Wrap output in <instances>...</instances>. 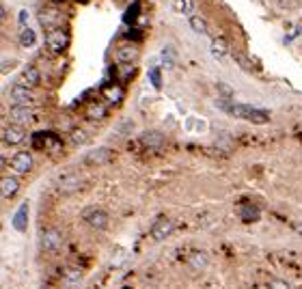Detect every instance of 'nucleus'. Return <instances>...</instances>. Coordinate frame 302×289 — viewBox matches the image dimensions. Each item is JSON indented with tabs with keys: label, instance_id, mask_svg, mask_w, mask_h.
Here are the masks:
<instances>
[{
	"label": "nucleus",
	"instance_id": "obj_7",
	"mask_svg": "<svg viewBox=\"0 0 302 289\" xmlns=\"http://www.w3.org/2000/svg\"><path fill=\"white\" fill-rule=\"evenodd\" d=\"M110 160H112V151L108 147H97V149H91L84 156V164H89V166H104V164H108Z\"/></svg>",
	"mask_w": 302,
	"mask_h": 289
},
{
	"label": "nucleus",
	"instance_id": "obj_36",
	"mask_svg": "<svg viewBox=\"0 0 302 289\" xmlns=\"http://www.w3.org/2000/svg\"><path fill=\"white\" fill-rule=\"evenodd\" d=\"M52 3H63V0H52Z\"/></svg>",
	"mask_w": 302,
	"mask_h": 289
},
{
	"label": "nucleus",
	"instance_id": "obj_32",
	"mask_svg": "<svg viewBox=\"0 0 302 289\" xmlns=\"http://www.w3.org/2000/svg\"><path fill=\"white\" fill-rule=\"evenodd\" d=\"M268 289H291L289 287V283H285V280H270V283H268Z\"/></svg>",
	"mask_w": 302,
	"mask_h": 289
},
{
	"label": "nucleus",
	"instance_id": "obj_16",
	"mask_svg": "<svg viewBox=\"0 0 302 289\" xmlns=\"http://www.w3.org/2000/svg\"><path fill=\"white\" fill-rule=\"evenodd\" d=\"M22 82L28 84V86H37L39 82H41V74H39V69L32 67V65L24 67V71H22Z\"/></svg>",
	"mask_w": 302,
	"mask_h": 289
},
{
	"label": "nucleus",
	"instance_id": "obj_35",
	"mask_svg": "<svg viewBox=\"0 0 302 289\" xmlns=\"http://www.w3.org/2000/svg\"><path fill=\"white\" fill-rule=\"evenodd\" d=\"M296 231H300V233H302V224H296Z\"/></svg>",
	"mask_w": 302,
	"mask_h": 289
},
{
	"label": "nucleus",
	"instance_id": "obj_1",
	"mask_svg": "<svg viewBox=\"0 0 302 289\" xmlns=\"http://www.w3.org/2000/svg\"><path fill=\"white\" fill-rule=\"evenodd\" d=\"M216 106L220 110L229 112V115H233V117L246 119V121H252V123H266L268 121V112L266 110L252 108V106H248V104H233L229 100H218Z\"/></svg>",
	"mask_w": 302,
	"mask_h": 289
},
{
	"label": "nucleus",
	"instance_id": "obj_10",
	"mask_svg": "<svg viewBox=\"0 0 302 289\" xmlns=\"http://www.w3.org/2000/svg\"><path fill=\"white\" fill-rule=\"evenodd\" d=\"M80 188H82V177L78 173H65L59 177V190L65 192V195H71V192H76Z\"/></svg>",
	"mask_w": 302,
	"mask_h": 289
},
{
	"label": "nucleus",
	"instance_id": "obj_17",
	"mask_svg": "<svg viewBox=\"0 0 302 289\" xmlns=\"http://www.w3.org/2000/svg\"><path fill=\"white\" fill-rule=\"evenodd\" d=\"M0 186H3V199H13L20 190V181L15 177H3V183H0Z\"/></svg>",
	"mask_w": 302,
	"mask_h": 289
},
{
	"label": "nucleus",
	"instance_id": "obj_9",
	"mask_svg": "<svg viewBox=\"0 0 302 289\" xmlns=\"http://www.w3.org/2000/svg\"><path fill=\"white\" fill-rule=\"evenodd\" d=\"M24 138H26V132H24L22 125H18V123L5 125V130H3V142L5 144H11V147H15V144L24 142Z\"/></svg>",
	"mask_w": 302,
	"mask_h": 289
},
{
	"label": "nucleus",
	"instance_id": "obj_6",
	"mask_svg": "<svg viewBox=\"0 0 302 289\" xmlns=\"http://www.w3.org/2000/svg\"><path fill=\"white\" fill-rule=\"evenodd\" d=\"M173 229H175V224L170 218H158L156 222H153V227H151V237L156 239V242H164L166 237H170V233H173Z\"/></svg>",
	"mask_w": 302,
	"mask_h": 289
},
{
	"label": "nucleus",
	"instance_id": "obj_2",
	"mask_svg": "<svg viewBox=\"0 0 302 289\" xmlns=\"http://www.w3.org/2000/svg\"><path fill=\"white\" fill-rule=\"evenodd\" d=\"M46 45H48V50L54 52V54H61L67 50V45H69V33L65 28H52V30H48V35H46Z\"/></svg>",
	"mask_w": 302,
	"mask_h": 289
},
{
	"label": "nucleus",
	"instance_id": "obj_34",
	"mask_svg": "<svg viewBox=\"0 0 302 289\" xmlns=\"http://www.w3.org/2000/svg\"><path fill=\"white\" fill-rule=\"evenodd\" d=\"M28 18H30V13H28L26 9H22V11H20V18H18V22H20V26H26V22H28Z\"/></svg>",
	"mask_w": 302,
	"mask_h": 289
},
{
	"label": "nucleus",
	"instance_id": "obj_29",
	"mask_svg": "<svg viewBox=\"0 0 302 289\" xmlns=\"http://www.w3.org/2000/svg\"><path fill=\"white\" fill-rule=\"evenodd\" d=\"M149 80H151L153 89H160V86H162V69L160 67L149 69Z\"/></svg>",
	"mask_w": 302,
	"mask_h": 289
},
{
	"label": "nucleus",
	"instance_id": "obj_22",
	"mask_svg": "<svg viewBox=\"0 0 302 289\" xmlns=\"http://www.w3.org/2000/svg\"><path fill=\"white\" fill-rule=\"evenodd\" d=\"M35 43H37V33H35L32 28L24 26L22 33H20V45H22V47H32Z\"/></svg>",
	"mask_w": 302,
	"mask_h": 289
},
{
	"label": "nucleus",
	"instance_id": "obj_11",
	"mask_svg": "<svg viewBox=\"0 0 302 289\" xmlns=\"http://www.w3.org/2000/svg\"><path fill=\"white\" fill-rule=\"evenodd\" d=\"M63 246V235H61V231H56V229H48L41 233V248L48 253H54V251H59V248Z\"/></svg>",
	"mask_w": 302,
	"mask_h": 289
},
{
	"label": "nucleus",
	"instance_id": "obj_8",
	"mask_svg": "<svg viewBox=\"0 0 302 289\" xmlns=\"http://www.w3.org/2000/svg\"><path fill=\"white\" fill-rule=\"evenodd\" d=\"M115 56H117L119 63H123V65H132V63L138 59V47H136V43H132V41L119 43L117 50H115Z\"/></svg>",
	"mask_w": 302,
	"mask_h": 289
},
{
	"label": "nucleus",
	"instance_id": "obj_19",
	"mask_svg": "<svg viewBox=\"0 0 302 289\" xmlns=\"http://www.w3.org/2000/svg\"><path fill=\"white\" fill-rule=\"evenodd\" d=\"M209 50H211V56H214V59H225V56L229 54V45H227V41L223 37H216L214 41H211Z\"/></svg>",
	"mask_w": 302,
	"mask_h": 289
},
{
	"label": "nucleus",
	"instance_id": "obj_26",
	"mask_svg": "<svg viewBox=\"0 0 302 289\" xmlns=\"http://www.w3.org/2000/svg\"><path fill=\"white\" fill-rule=\"evenodd\" d=\"M240 216L246 222H252V220H259V210L255 205H244L242 210H240Z\"/></svg>",
	"mask_w": 302,
	"mask_h": 289
},
{
	"label": "nucleus",
	"instance_id": "obj_25",
	"mask_svg": "<svg viewBox=\"0 0 302 289\" xmlns=\"http://www.w3.org/2000/svg\"><path fill=\"white\" fill-rule=\"evenodd\" d=\"M175 11L179 15H190L194 9V0H175Z\"/></svg>",
	"mask_w": 302,
	"mask_h": 289
},
{
	"label": "nucleus",
	"instance_id": "obj_3",
	"mask_svg": "<svg viewBox=\"0 0 302 289\" xmlns=\"http://www.w3.org/2000/svg\"><path fill=\"white\" fill-rule=\"evenodd\" d=\"M9 102H11V106H28V104L35 102V95H32L28 84L20 82L9 89Z\"/></svg>",
	"mask_w": 302,
	"mask_h": 289
},
{
	"label": "nucleus",
	"instance_id": "obj_15",
	"mask_svg": "<svg viewBox=\"0 0 302 289\" xmlns=\"http://www.w3.org/2000/svg\"><path fill=\"white\" fill-rule=\"evenodd\" d=\"M26 220H28V203H22L20 210L13 216V229L15 231H26Z\"/></svg>",
	"mask_w": 302,
	"mask_h": 289
},
{
	"label": "nucleus",
	"instance_id": "obj_24",
	"mask_svg": "<svg viewBox=\"0 0 302 289\" xmlns=\"http://www.w3.org/2000/svg\"><path fill=\"white\" fill-rule=\"evenodd\" d=\"M190 28L197 35H207V22L201 15H190Z\"/></svg>",
	"mask_w": 302,
	"mask_h": 289
},
{
	"label": "nucleus",
	"instance_id": "obj_20",
	"mask_svg": "<svg viewBox=\"0 0 302 289\" xmlns=\"http://www.w3.org/2000/svg\"><path fill=\"white\" fill-rule=\"evenodd\" d=\"M87 117L91 119V121H100V119L106 117V106L102 102H91L87 108Z\"/></svg>",
	"mask_w": 302,
	"mask_h": 289
},
{
	"label": "nucleus",
	"instance_id": "obj_12",
	"mask_svg": "<svg viewBox=\"0 0 302 289\" xmlns=\"http://www.w3.org/2000/svg\"><path fill=\"white\" fill-rule=\"evenodd\" d=\"M11 168L18 175H26L30 168H32V156H30V151H18V154L11 158Z\"/></svg>",
	"mask_w": 302,
	"mask_h": 289
},
{
	"label": "nucleus",
	"instance_id": "obj_13",
	"mask_svg": "<svg viewBox=\"0 0 302 289\" xmlns=\"http://www.w3.org/2000/svg\"><path fill=\"white\" fill-rule=\"evenodd\" d=\"M9 119H11V123L26 125L35 119V112H32L28 106H11L9 108Z\"/></svg>",
	"mask_w": 302,
	"mask_h": 289
},
{
	"label": "nucleus",
	"instance_id": "obj_5",
	"mask_svg": "<svg viewBox=\"0 0 302 289\" xmlns=\"http://www.w3.org/2000/svg\"><path fill=\"white\" fill-rule=\"evenodd\" d=\"M84 222L95 231H104L108 227V214L104 210H97V207H91V210L84 212Z\"/></svg>",
	"mask_w": 302,
	"mask_h": 289
},
{
	"label": "nucleus",
	"instance_id": "obj_4",
	"mask_svg": "<svg viewBox=\"0 0 302 289\" xmlns=\"http://www.w3.org/2000/svg\"><path fill=\"white\" fill-rule=\"evenodd\" d=\"M39 24L46 28V30H52V28H59L63 24V13L59 9H54V7H46L39 13Z\"/></svg>",
	"mask_w": 302,
	"mask_h": 289
},
{
	"label": "nucleus",
	"instance_id": "obj_14",
	"mask_svg": "<svg viewBox=\"0 0 302 289\" xmlns=\"http://www.w3.org/2000/svg\"><path fill=\"white\" fill-rule=\"evenodd\" d=\"M188 266L192 270H205L209 266V259L203 251H194V253H190V257H188Z\"/></svg>",
	"mask_w": 302,
	"mask_h": 289
},
{
	"label": "nucleus",
	"instance_id": "obj_23",
	"mask_svg": "<svg viewBox=\"0 0 302 289\" xmlns=\"http://www.w3.org/2000/svg\"><path fill=\"white\" fill-rule=\"evenodd\" d=\"M138 15H141V3H138V0H134V3L125 9L123 22H125V24H134V22L138 20Z\"/></svg>",
	"mask_w": 302,
	"mask_h": 289
},
{
	"label": "nucleus",
	"instance_id": "obj_31",
	"mask_svg": "<svg viewBox=\"0 0 302 289\" xmlns=\"http://www.w3.org/2000/svg\"><path fill=\"white\" fill-rule=\"evenodd\" d=\"M233 59L240 63V65H242V69H246V71H252V69H255V67H252V63L246 59V56H242V54H238V52H235V54H233Z\"/></svg>",
	"mask_w": 302,
	"mask_h": 289
},
{
	"label": "nucleus",
	"instance_id": "obj_21",
	"mask_svg": "<svg viewBox=\"0 0 302 289\" xmlns=\"http://www.w3.org/2000/svg\"><path fill=\"white\" fill-rule=\"evenodd\" d=\"M104 98L112 104H119L121 98H123V89L119 84H108V86H104Z\"/></svg>",
	"mask_w": 302,
	"mask_h": 289
},
{
	"label": "nucleus",
	"instance_id": "obj_28",
	"mask_svg": "<svg viewBox=\"0 0 302 289\" xmlns=\"http://www.w3.org/2000/svg\"><path fill=\"white\" fill-rule=\"evenodd\" d=\"M162 61H164V65L168 69L175 67V47L173 45H164V50H162Z\"/></svg>",
	"mask_w": 302,
	"mask_h": 289
},
{
	"label": "nucleus",
	"instance_id": "obj_30",
	"mask_svg": "<svg viewBox=\"0 0 302 289\" xmlns=\"http://www.w3.org/2000/svg\"><path fill=\"white\" fill-rule=\"evenodd\" d=\"M87 140H89V136H87L84 130H73L71 132V142L73 144H84Z\"/></svg>",
	"mask_w": 302,
	"mask_h": 289
},
{
	"label": "nucleus",
	"instance_id": "obj_27",
	"mask_svg": "<svg viewBox=\"0 0 302 289\" xmlns=\"http://www.w3.org/2000/svg\"><path fill=\"white\" fill-rule=\"evenodd\" d=\"M82 280V270L80 268H69L67 272H65V283L67 285H76Z\"/></svg>",
	"mask_w": 302,
	"mask_h": 289
},
{
	"label": "nucleus",
	"instance_id": "obj_18",
	"mask_svg": "<svg viewBox=\"0 0 302 289\" xmlns=\"http://www.w3.org/2000/svg\"><path fill=\"white\" fill-rule=\"evenodd\" d=\"M141 140L143 144H147L149 149H160L162 144H164V136H162L160 132H145L141 136Z\"/></svg>",
	"mask_w": 302,
	"mask_h": 289
},
{
	"label": "nucleus",
	"instance_id": "obj_33",
	"mask_svg": "<svg viewBox=\"0 0 302 289\" xmlns=\"http://www.w3.org/2000/svg\"><path fill=\"white\" fill-rule=\"evenodd\" d=\"M216 86H218V91H220V93H223V95H225V98H231V95H233V91H231V86H227L225 82H218Z\"/></svg>",
	"mask_w": 302,
	"mask_h": 289
}]
</instances>
